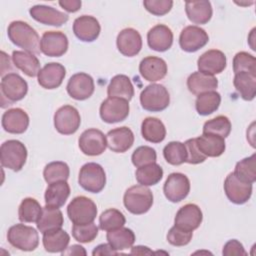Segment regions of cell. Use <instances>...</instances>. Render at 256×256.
Returning a JSON list of instances; mask_svg holds the SVG:
<instances>
[{"label": "cell", "instance_id": "6da1fadb", "mask_svg": "<svg viewBox=\"0 0 256 256\" xmlns=\"http://www.w3.org/2000/svg\"><path fill=\"white\" fill-rule=\"evenodd\" d=\"M7 34L9 40L24 51L32 54H39L41 52L39 35L28 23L24 21L11 22L8 26Z\"/></svg>", "mask_w": 256, "mask_h": 256}, {"label": "cell", "instance_id": "7a4b0ae2", "mask_svg": "<svg viewBox=\"0 0 256 256\" xmlns=\"http://www.w3.org/2000/svg\"><path fill=\"white\" fill-rule=\"evenodd\" d=\"M125 208L132 214L141 215L149 211L153 204L152 191L144 185H134L128 188L123 197Z\"/></svg>", "mask_w": 256, "mask_h": 256}, {"label": "cell", "instance_id": "3957f363", "mask_svg": "<svg viewBox=\"0 0 256 256\" xmlns=\"http://www.w3.org/2000/svg\"><path fill=\"white\" fill-rule=\"evenodd\" d=\"M28 92L27 82L17 73H8L2 77L0 84L1 106L6 107L22 100Z\"/></svg>", "mask_w": 256, "mask_h": 256}, {"label": "cell", "instance_id": "277c9868", "mask_svg": "<svg viewBox=\"0 0 256 256\" xmlns=\"http://www.w3.org/2000/svg\"><path fill=\"white\" fill-rule=\"evenodd\" d=\"M27 159V149L18 140H7L0 147L1 165L13 171H20Z\"/></svg>", "mask_w": 256, "mask_h": 256}, {"label": "cell", "instance_id": "5b68a950", "mask_svg": "<svg viewBox=\"0 0 256 256\" xmlns=\"http://www.w3.org/2000/svg\"><path fill=\"white\" fill-rule=\"evenodd\" d=\"M8 242L22 251H33L38 247L39 235L35 228L24 224H15L8 229Z\"/></svg>", "mask_w": 256, "mask_h": 256}, {"label": "cell", "instance_id": "8992f818", "mask_svg": "<svg viewBox=\"0 0 256 256\" xmlns=\"http://www.w3.org/2000/svg\"><path fill=\"white\" fill-rule=\"evenodd\" d=\"M67 215L73 224H88L96 218L97 206L90 198L77 196L67 206Z\"/></svg>", "mask_w": 256, "mask_h": 256}, {"label": "cell", "instance_id": "52a82bcc", "mask_svg": "<svg viewBox=\"0 0 256 256\" xmlns=\"http://www.w3.org/2000/svg\"><path fill=\"white\" fill-rule=\"evenodd\" d=\"M140 103L144 110L150 112L163 111L170 103L168 90L161 84H150L140 93Z\"/></svg>", "mask_w": 256, "mask_h": 256}, {"label": "cell", "instance_id": "ba28073f", "mask_svg": "<svg viewBox=\"0 0 256 256\" xmlns=\"http://www.w3.org/2000/svg\"><path fill=\"white\" fill-rule=\"evenodd\" d=\"M78 182L84 190L91 193H99L106 184L105 171L98 163H86L80 169Z\"/></svg>", "mask_w": 256, "mask_h": 256}, {"label": "cell", "instance_id": "9c48e42d", "mask_svg": "<svg viewBox=\"0 0 256 256\" xmlns=\"http://www.w3.org/2000/svg\"><path fill=\"white\" fill-rule=\"evenodd\" d=\"M129 101L118 98L108 97L100 105V117L109 124L124 121L129 115Z\"/></svg>", "mask_w": 256, "mask_h": 256}, {"label": "cell", "instance_id": "30bf717a", "mask_svg": "<svg viewBox=\"0 0 256 256\" xmlns=\"http://www.w3.org/2000/svg\"><path fill=\"white\" fill-rule=\"evenodd\" d=\"M80 114L78 110L71 105L60 107L54 114V126L60 134H74L80 127Z\"/></svg>", "mask_w": 256, "mask_h": 256}, {"label": "cell", "instance_id": "8fae6325", "mask_svg": "<svg viewBox=\"0 0 256 256\" xmlns=\"http://www.w3.org/2000/svg\"><path fill=\"white\" fill-rule=\"evenodd\" d=\"M163 192L169 201L173 203L180 202L184 200L190 192V181L183 173H171L164 183Z\"/></svg>", "mask_w": 256, "mask_h": 256}, {"label": "cell", "instance_id": "7c38bea8", "mask_svg": "<svg viewBox=\"0 0 256 256\" xmlns=\"http://www.w3.org/2000/svg\"><path fill=\"white\" fill-rule=\"evenodd\" d=\"M80 150L88 156L101 155L106 147V135L98 129L90 128L85 130L79 137L78 140Z\"/></svg>", "mask_w": 256, "mask_h": 256}, {"label": "cell", "instance_id": "4fadbf2b", "mask_svg": "<svg viewBox=\"0 0 256 256\" xmlns=\"http://www.w3.org/2000/svg\"><path fill=\"white\" fill-rule=\"evenodd\" d=\"M67 93L75 100H86L95 90L93 78L84 72H79L70 77L66 86Z\"/></svg>", "mask_w": 256, "mask_h": 256}, {"label": "cell", "instance_id": "5bb4252c", "mask_svg": "<svg viewBox=\"0 0 256 256\" xmlns=\"http://www.w3.org/2000/svg\"><path fill=\"white\" fill-rule=\"evenodd\" d=\"M41 52L49 57H60L68 49V38L61 31H46L40 41Z\"/></svg>", "mask_w": 256, "mask_h": 256}, {"label": "cell", "instance_id": "9a60e30c", "mask_svg": "<svg viewBox=\"0 0 256 256\" xmlns=\"http://www.w3.org/2000/svg\"><path fill=\"white\" fill-rule=\"evenodd\" d=\"M224 191L227 198L234 204L241 205L251 198L252 184L240 181L233 172L229 173L224 181Z\"/></svg>", "mask_w": 256, "mask_h": 256}, {"label": "cell", "instance_id": "2e32d148", "mask_svg": "<svg viewBox=\"0 0 256 256\" xmlns=\"http://www.w3.org/2000/svg\"><path fill=\"white\" fill-rule=\"evenodd\" d=\"M209 41L207 32L199 26H186L180 33L179 44L185 52H196L204 47Z\"/></svg>", "mask_w": 256, "mask_h": 256}, {"label": "cell", "instance_id": "e0dca14e", "mask_svg": "<svg viewBox=\"0 0 256 256\" xmlns=\"http://www.w3.org/2000/svg\"><path fill=\"white\" fill-rule=\"evenodd\" d=\"M226 55L217 49H211L204 52L197 60L199 72L214 76L221 73L226 68Z\"/></svg>", "mask_w": 256, "mask_h": 256}, {"label": "cell", "instance_id": "ac0fdd59", "mask_svg": "<svg viewBox=\"0 0 256 256\" xmlns=\"http://www.w3.org/2000/svg\"><path fill=\"white\" fill-rule=\"evenodd\" d=\"M203 220V214L199 206L193 203L182 206L176 213L174 225L186 230L192 231L197 229Z\"/></svg>", "mask_w": 256, "mask_h": 256}, {"label": "cell", "instance_id": "d6986e66", "mask_svg": "<svg viewBox=\"0 0 256 256\" xmlns=\"http://www.w3.org/2000/svg\"><path fill=\"white\" fill-rule=\"evenodd\" d=\"M100 31V24L93 16L82 15L73 22V32L83 42H93L98 38Z\"/></svg>", "mask_w": 256, "mask_h": 256}, {"label": "cell", "instance_id": "ffe728a7", "mask_svg": "<svg viewBox=\"0 0 256 256\" xmlns=\"http://www.w3.org/2000/svg\"><path fill=\"white\" fill-rule=\"evenodd\" d=\"M116 44L122 55L133 57L137 55L142 48V38L137 30L133 28H125L119 32Z\"/></svg>", "mask_w": 256, "mask_h": 256}, {"label": "cell", "instance_id": "44dd1931", "mask_svg": "<svg viewBox=\"0 0 256 256\" xmlns=\"http://www.w3.org/2000/svg\"><path fill=\"white\" fill-rule=\"evenodd\" d=\"M29 13L34 20L51 26H62L69 19L66 13L47 5L32 6L29 9Z\"/></svg>", "mask_w": 256, "mask_h": 256}, {"label": "cell", "instance_id": "7402d4cb", "mask_svg": "<svg viewBox=\"0 0 256 256\" xmlns=\"http://www.w3.org/2000/svg\"><path fill=\"white\" fill-rule=\"evenodd\" d=\"M66 75L65 67L56 62L47 63L43 68H41L38 73V83L45 89H56L58 88Z\"/></svg>", "mask_w": 256, "mask_h": 256}, {"label": "cell", "instance_id": "603a6c76", "mask_svg": "<svg viewBox=\"0 0 256 256\" xmlns=\"http://www.w3.org/2000/svg\"><path fill=\"white\" fill-rule=\"evenodd\" d=\"M107 147L116 153H124L129 150L134 143V134L126 126L110 130L106 135Z\"/></svg>", "mask_w": 256, "mask_h": 256}, {"label": "cell", "instance_id": "cb8c5ba5", "mask_svg": "<svg viewBox=\"0 0 256 256\" xmlns=\"http://www.w3.org/2000/svg\"><path fill=\"white\" fill-rule=\"evenodd\" d=\"M29 126V116L21 108L8 109L2 115V127L8 133L22 134Z\"/></svg>", "mask_w": 256, "mask_h": 256}, {"label": "cell", "instance_id": "d4e9b609", "mask_svg": "<svg viewBox=\"0 0 256 256\" xmlns=\"http://www.w3.org/2000/svg\"><path fill=\"white\" fill-rule=\"evenodd\" d=\"M147 42L149 47L154 51H167L173 44V33L168 26L158 24L148 31Z\"/></svg>", "mask_w": 256, "mask_h": 256}, {"label": "cell", "instance_id": "484cf974", "mask_svg": "<svg viewBox=\"0 0 256 256\" xmlns=\"http://www.w3.org/2000/svg\"><path fill=\"white\" fill-rule=\"evenodd\" d=\"M139 72L145 80L156 82L166 76L167 64L160 57L148 56L141 60L139 64Z\"/></svg>", "mask_w": 256, "mask_h": 256}, {"label": "cell", "instance_id": "4316f807", "mask_svg": "<svg viewBox=\"0 0 256 256\" xmlns=\"http://www.w3.org/2000/svg\"><path fill=\"white\" fill-rule=\"evenodd\" d=\"M185 11L188 19L194 24H206L210 21L213 10L211 3L206 0L187 1Z\"/></svg>", "mask_w": 256, "mask_h": 256}, {"label": "cell", "instance_id": "83f0119b", "mask_svg": "<svg viewBox=\"0 0 256 256\" xmlns=\"http://www.w3.org/2000/svg\"><path fill=\"white\" fill-rule=\"evenodd\" d=\"M225 138L213 135V134H202L196 138L197 147L206 157H219L221 156L226 148Z\"/></svg>", "mask_w": 256, "mask_h": 256}, {"label": "cell", "instance_id": "f1b7e54d", "mask_svg": "<svg viewBox=\"0 0 256 256\" xmlns=\"http://www.w3.org/2000/svg\"><path fill=\"white\" fill-rule=\"evenodd\" d=\"M70 195V186L67 181H57L50 183L45 191V204L50 207L60 208Z\"/></svg>", "mask_w": 256, "mask_h": 256}, {"label": "cell", "instance_id": "f546056e", "mask_svg": "<svg viewBox=\"0 0 256 256\" xmlns=\"http://www.w3.org/2000/svg\"><path fill=\"white\" fill-rule=\"evenodd\" d=\"M37 229L43 234L48 231L60 229L63 226V214L59 208L45 206L42 208L41 215L38 219Z\"/></svg>", "mask_w": 256, "mask_h": 256}, {"label": "cell", "instance_id": "4dcf8cb0", "mask_svg": "<svg viewBox=\"0 0 256 256\" xmlns=\"http://www.w3.org/2000/svg\"><path fill=\"white\" fill-rule=\"evenodd\" d=\"M187 87L192 94L199 95L204 92L215 91L218 87V80L214 76L197 71L189 75L187 79Z\"/></svg>", "mask_w": 256, "mask_h": 256}, {"label": "cell", "instance_id": "1f68e13d", "mask_svg": "<svg viewBox=\"0 0 256 256\" xmlns=\"http://www.w3.org/2000/svg\"><path fill=\"white\" fill-rule=\"evenodd\" d=\"M107 94L109 97H118L130 101L134 96V87L130 78L123 74L114 76L107 87Z\"/></svg>", "mask_w": 256, "mask_h": 256}, {"label": "cell", "instance_id": "d6a6232c", "mask_svg": "<svg viewBox=\"0 0 256 256\" xmlns=\"http://www.w3.org/2000/svg\"><path fill=\"white\" fill-rule=\"evenodd\" d=\"M12 60L15 67L29 77L38 76V73L41 70L38 58L32 53L26 51H13Z\"/></svg>", "mask_w": 256, "mask_h": 256}, {"label": "cell", "instance_id": "836d02e7", "mask_svg": "<svg viewBox=\"0 0 256 256\" xmlns=\"http://www.w3.org/2000/svg\"><path fill=\"white\" fill-rule=\"evenodd\" d=\"M43 246L47 252L50 253H58L63 252L69 242H70V236L69 234L63 230V229H56L52 231H48L46 233H43L42 238Z\"/></svg>", "mask_w": 256, "mask_h": 256}, {"label": "cell", "instance_id": "e575fe53", "mask_svg": "<svg viewBox=\"0 0 256 256\" xmlns=\"http://www.w3.org/2000/svg\"><path fill=\"white\" fill-rule=\"evenodd\" d=\"M143 138L151 143H160L166 137V128L163 122L155 117H147L141 124Z\"/></svg>", "mask_w": 256, "mask_h": 256}, {"label": "cell", "instance_id": "d590c367", "mask_svg": "<svg viewBox=\"0 0 256 256\" xmlns=\"http://www.w3.org/2000/svg\"><path fill=\"white\" fill-rule=\"evenodd\" d=\"M106 239L111 247L116 251L131 248L135 242L134 232L126 227H120L107 231Z\"/></svg>", "mask_w": 256, "mask_h": 256}, {"label": "cell", "instance_id": "8d00e7d4", "mask_svg": "<svg viewBox=\"0 0 256 256\" xmlns=\"http://www.w3.org/2000/svg\"><path fill=\"white\" fill-rule=\"evenodd\" d=\"M233 84L241 98L246 101H251L256 95V75L248 72L236 73L233 79Z\"/></svg>", "mask_w": 256, "mask_h": 256}, {"label": "cell", "instance_id": "74e56055", "mask_svg": "<svg viewBox=\"0 0 256 256\" xmlns=\"http://www.w3.org/2000/svg\"><path fill=\"white\" fill-rule=\"evenodd\" d=\"M221 103V95L216 91L204 92L197 95L195 108L199 115L207 116L215 112Z\"/></svg>", "mask_w": 256, "mask_h": 256}, {"label": "cell", "instance_id": "f35d334b", "mask_svg": "<svg viewBox=\"0 0 256 256\" xmlns=\"http://www.w3.org/2000/svg\"><path fill=\"white\" fill-rule=\"evenodd\" d=\"M136 180L139 184L144 186L156 185L163 177V169L157 163H150L141 167L135 172Z\"/></svg>", "mask_w": 256, "mask_h": 256}, {"label": "cell", "instance_id": "ab89813d", "mask_svg": "<svg viewBox=\"0 0 256 256\" xmlns=\"http://www.w3.org/2000/svg\"><path fill=\"white\" fill-rule=\"evenodd\" d=\"M256 155L252 154L236 163L234 175L242 182L253 184L256 181Z\"/></svg>", "mask_w": 256, "mask_h": 256}, {"label": "cell", "instance_id": "60d3db41", "mask_svg": "<svg viewBox=\"0 0 256 256\" xmlns=\"http://www.w3.org/2000/svg\"><path fill=\"white\" fill-rule=\"evenodd\" d=\"M42 212L39 202L31 197L24 198L18 208V218L24 223L37 222Z\"/></svg>", "mask_w": 256, "mask_h": 256}, {"label": "cell", "instance_id": "b9f144b4", "mask_svg": "<svg viewBox=\"0 0 256 256\" xmlns=\"http://www.w3.org/2000/svg\"><path fill=\"white\" fill-rule=\"evenodd\" d=\"M70 175L69 166L62 161H54L48 163L44 170L43 176L45 181L50 184L57 181H67Z\"/></svg>", "mask_w": 256, "mask_h": 256}, {"label": "cell", "instance_id": "7bdbcfd3", "mask_svg": "<svg viewBox=\"0 0 256 256\" xmlns=\"http://www.w3.org/2000/svg\"><path fill=\"white\" fill-rule=\"evenodd\" d=\"M126 222L123 213L117 209L110 208L101 213L99 217V227L103 231H110L124 226Z\"/></svg>", "mask_w": 256, "mask_h": 256}, {"label": "cell", "instance_id": "ee69618b", "mask_svg": "<svg viewBox=\"0 0 256 256\" xmlns=\"http://www.w3.org/2000/svg\"><path fill=\"white\" fill-rule=\"evenodd\" d=\"M231 132V122L228 117L224 115H219L213 119L206 121L203 125L204 134L218 135L226 138Z\"/></svg>", "mask_w": 256, "mask_h": 256}, {"label": "cell", "instance_id": "f6af8a7d", "mask_svg": "<svg viewBox=\"0 0 256 256\" xmlns=\"http://www.w3.org/2000/svg\"><path fill=\"white\" fill-rule=\"evenodd\" d=\"M165 160L171 165H181L186 162V148L184 143L179 141L169 142L163 149Z\"/></svg>", "mask_w": 256, "mask_h": 256}, {"label": "cell", "instance_id": "bcb514c9", "mask_svg": "<svg viewBox=\"0 0 256 256\" xmlns=\"http://www.w3.org/2000/svg\"><path fill=\"white\" fill-rule=\"evenodd\" d=\"M233 71L235 74L239 72H248L256 75L255 57L245 51L236 53L233 58Z\"/></svg>", "mask_w": 256, "mask_h": 256}, {"label": "cell", "instance_id": "7dc6e473", "mask_svg": "<svg viewBox=\"0 0 256 256\" xmlns=\"http://www.w3.org/2000/svg\"><path fill=\"white\" fill-rule=\"evenodd\" d=\"M98 235V227L93 222L83 225L74 224L72 227V236L80 243L92 242Z\"/></svg>", "mask_w": 256, "mask_h": 256}, {"label": "cell", "instance_id": "c3c4849f", "mask_svg": "<svg viewBox=\"0 0 256 256\" xmlns=\"http://www.w3.org/2000/svg\"><path fill=\"white\" fill-rule=\"evenodd\" d=\"M156 159H157L156 151L149 146H140L136 148L131 156L132 163L137 168L150 163H154Z\"/></svg>", "mask_w": 256, "mask_h": 256}, {"label": "cell", "instance_id": "681fc988", "mask_svg": "<svg viewBox=\"0 0 256 256\" xmlns=\"http://www.w3.org/2000/svg\"><path fill=\"white\" fill-rule=\"evenodd\" d=\"M192 236V231H186L174 225L167 233V241L173 246H185L191 241Z\"/></svg>", "mask_w": 256, "mask_h": 256}, {"label": "cell", "instance_id": "f907efd6", "mask_svg": "<svg viewBox=\"0 0 256 256\" xmlns=\"http://www.w3.org/2000/svg\"><path fill=\"white\" fill-rule=\"evenodd\" d=\"M145 9L155 16H163L167 14L172 6L173 1L171 0H145L143 2Z\"/></svg>", "mask_w": 256, "mask_h": 256}, {"label": "cell", "instance_id": "816d5d0a", "mask_svg": "<svg viewBox=\"0 0 256 256\" xmlns=\"http://www.w3.org/2000/svg\"><path fill=\"white\" fill-rule=\"evenodd\" d=\"M186 148V162L189 164H199L206 160V156L201 153L199 148L197 147L196 138L188 139L184 143Z\"/></svg>", "mask_w": 256, "mask_h": 256}, {"label": "cell", "instance_id": "f5cc1de1", "mask_svg": "<svg viewBox=\"0 0 256 256\" xmlns=\"http://www.w3.org/2000/svg\"><path fill=\"white\" fill-rule=\"evenodd\" d=\"M222 254L225 256H232V255H247V252L245 251L242 243H240L236 239H231L229 240L223 247Z\"/></svg>", "mask_w": 256, "mask_h": 256}, {"label": "cell", "instance_id": "db71d44e", "mask_svg": "<svg viewBox=\"0 0 256 256\" xmlns=\"http://www.w3.org/2000/svg\"><path fill=\"white\" fill-rule=\"evenodd\" d=\"M119 252L114 250L111 245L109 243L107 244H100L97 247H95V249L92 252L93 256L96 255H117Z\"/></svg>", "mask_w": 256, "mask_h": 256}, {"label": "cell", "instance_id": "11a10c76", "mask_svg": "<svg viewBox=\"0 0 256 256\" xmlns=\"http://www.w3.org/2000/svg\"><path fill=\"white\" fill-rule=\"evenodd\" d=\"M59 5L67 12H76L81 8L82 2L80 0H64L59 1Z\"/></svg>", "mask_w": 256, "mask_h": 256}, {"label": "cell", "instance_id": "9f6ffc18", "mask_svg": "<svg viewBox=\"0 0 256 256\" xmlns=\"http://www.w3.org/2000/svg\"><path fill=\"white\" fill-rule=\"evenodd\" d=\"M86 250L81 245L74 244L70 247H67L63 252L62 255H86Z\"/></svg>", "mask_w": 256, "mask_h": 256}, {"label": "cell", "instance_id": "6f0895ef", "mask_svg": "<svg viewBox=\"0 0 256 256\" xmlns=\"http://www.w3.org/2000/svg\"><path fill=\"white\" fill-rule=\"evenodd\" d=\"M130 254H139V255H144V254H153V252L146 246H135L132 247V250Z\"/></svg>", "mask_w": 256, "mask_h": 256}]
</instances>
